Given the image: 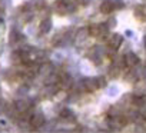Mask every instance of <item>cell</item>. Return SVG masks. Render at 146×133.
Wrapping results in <instances>:
<instances>
[{
    "mask_svg": "<svg viewBox=\"0 0 146 133\" xmlns=\"http://www.w3.org/2000/svg\"><path fill=\"white\" fill-rule=\"evenodd\" d=\"M122 43H123V37H122L120 34H112V36L108 39V46H109V49H112V50H117V49L122 46Z\"/></svg>",
    "mask_w": 146,
    "mask_h": 133,
    "instance_id": "cell-1",
    "label": "cell"
},
{
    "mask_svg": "<svg viewBox=\"0 0 146 133\" xmlns=\"http://www.w3.org/2000/svg\"><path fill=\"white\" fill-rule=\"evenodd\" d=\"M82 82H83L85 90H86L88 93H93L95 90H98V89H99L98 82H96V77H86V79H83Z\"/></svg>",
    "mask_w": 146,
    "mask_h": 133,
    "instance_id": "cell-2",
    "label": "cell"
},
{
    "mask_svg": "<svg viewBox=\"0 0 146 133\" xmlns=\"http://www.w3.org/2000/svg\"><path fill=\"white\" fill-rule=\"evenodd\" d=\"M89 36H90V33H89V27H80V29L78 30L76 36H75V40H76L78 43H82V42H85Z\"/></svg>",
    "mask_w": 146,
    "mask_h": 133,
    "instance_id": "cell-3",
    "label": "cell"
},
{
    "mask_svg": "<svg viewBox=\"0 0 146 133\" xmlns=\"http://www.w3.org/2000/svg\"><path fill=\"white\" fill-rule=\"evenodd\" d=\"M125 80L130 85H136L137 83V79H139V75L136 70H125Z\"/></svg>",
    "mask_w": 146,
    "mask_h": 133,
    "instance_id": "cell-4",
    "label": "cell"
},
{
    "mask_svg": "<svg viewBox=\"0 0 146 133\" xmlns=\"http://www.w3.org/2000/svg\"><path fill=\"white\" fill-rule=\"evenodd\" d=\"M125 60H126V66H129V67H133V66H136L139 63V57L133 52H127L125 56Z\"/></svg>",
    "mask_w": 146,
    "mask_h": 133,
    "instance_id": "cell-5",
    "label": "cell"
},
{
    "mask_svg": "<svg viewBox=\"0 0 146 133\" xmlns=\"http://www.w3.org/2000/svg\"><path fill=\"white\" fill-rule=\"evenodd\" d=\"M30 124H32L33 127H36V129H37V127H42V126L44 124V116L40 114V113L32 116V119H30Z\"/></svg>",
    "mask_w": 146,
    "mask_h": 133,
    "instance_id": "cell-6",
    "label": "cell"
},
{
    "mask_svg": "<svg viewBox=\"0 0 146 133\" xmlns=\"http://www.w3.org/2000/svg\"><path fill=\"white\" fill-rule=\"evenodd\" d=\"M99 9H100V12H102L103 15H109V13H112V12L115 10L113 3L110 2V0H105V2H102Z\"/></svg>",
    "mask_w": 146,
    "mask_h": 133,
    "instance_id": "cell-7",
    "label": "cell"
},
{
    "mask_svg": "<svg viewBox=\"0 0 146 133\" xmlns=\"http://www.w3.org/2000/svg\"><path fill=\"white\" fill-rule=\"evenodd\" d=\"M50 29H52V20L47 17V19H44V20L40 23V32H42V33H49Z\"/></svg>",
    "mask_w": 146,
    "mask_h": 133,
    "instance_id": "cell-8",
    "label": "cell"
},
{
    "mask_svg": "<svg viewBox=\"0 0 146 133\" xmlns=\"http://www.w3.org/2000/svg\"><path fill=\"white\" fill-rule=\"evenodd\" d=\"M89 33L92 37L99 39L100 37V24H90L89 26Z\"/></svg>",
    "mask_w": 146,
    "mask_h": 133,
    "instance_id": "cell-9",
    "label": "cell"
},
{
    "mask_svg": "<svg viewBox=\"0 0 146 133\" xmlns=\"http://www.w3.org/2000/svg\"><path fill=\"white\" fill-rule=\"evenodd\" d=\"M60 117L63 119V120H67V122H75V116H73V113L69 110V109H63L62 110V113H60Z\"/></svg>",
    "mask_w": 146,
    "mask_h": 133,
    "instance_id": "cell-10",
    "label": "cell"
},
{
    "mask_svg": "<svg viewBox=\"0 0 146 133\" xmlns=\"http://www.w3.org/2000/svg\"><path fill=\"white\" fill-rule=\"evenodd\" d=\"M120 70H122V67H120V66H117V64H113L112 67H110V70H109V76H110L112 79H117V77L120 76Z\"/></svg>",
    "mask_w": 146,
    "mask_h": 133,
    "instance_id": "cell-11",
    "label": "cell"
},
{
    "mask_svg": "<svg viewBox=\"0 0 146 133\" xmlns=\"http://www.w3.org/2000/svg\"><path fill=\"white\" fill-rule=\"evenodd\" d=\"M52 70H53V66L50 64V63H46V64H43L42 67H40V73L42 75H44V76H49L50 73H52Z\"/></svg>",
    "mask_w": 146,
    "mask_h": 133,
    "instance_id": "cell-12",
    "label": "cell"
},
{
    "mask_svg": "<svg viewBox=\"0 0 146 133\" xmlns=\"http://www.w3.org/2000/svg\"><path fill=\"white\" fill-rule=\"evenodd\" d=\"M16 109H17L19 112H26V110L29 109V106H27V103H26L25 100H20V102L16 103Z\"/></svg>",
    "mask_w": 146,
    "mask_h": 133,
    "instance_id": "cell-13",
    "label": "cell"
},
{
    "mask_svg": "<svg viewBox=\"0 0 146 133\" xmlns=\"http://www.w3.org/2000/svg\"><path fill=\"white\" fill-rule=\"evenodd\" d=\"M110 2L113 3V7H115V9H117V10L125 7V3L122 2V0H110Z\"/></svg>",
    "mask_w": 146,
    "mask_h": 133,
    "instance_id": "cell-14",
    "label": "cell"
},
{
    "mask_svg": "<svg viewBox=\"0 0 146 133\" xmlns=\"http://www.w3.org/2000/svg\"><path fill=\"white\" fill-rule=\"evenodd\" d=\"M96 82H98V86L99 87H106V79L103 77V76H99V77H96Z\"/></svg>",
    "mask_w": 146,
    "mask_h": 133,
    "instance_id": "cell-15",
    "label": "cell"
},
{
    "mask_svg": "<svg viewBox=\"0 0 146 133\" xmlns=\"http://www.w3.org/2000/svg\"><path fill=\"white\" fill-rule=\"evenodd\" d=\"M56 97H57V100H63V99H67V95H66V92H59Z\"/></svg>",
    "mask_w": 146,
    "mask_h": 133,
    "instance_id": "cell-16",
    "label": "cell"
},
{
    "mask_svg": "<svg viewBox=\"0 0 146 133\" xmlns=\"http://www.w3.org/2000/svg\"><path fill=\"white\" fill-rule=\"evenodd\" d=\"M106 24H108L109 27H115V26H116V19H113V17H110V19H109V22H108Z\"/></svg>",
    "mask_w": 146,
    "mask_h": 133,
    "instance_id": "cell-17",
    "label": "cell"
},
{
    "mask_svg": "<svg viewBox=\"0 0 146 133\" xmlns=\"http://www.w3.org/2000/svg\"><path fill=\"white\" fill-rule=\"evenodd\" d=\"M88 2H89V0H76V3H78V5H80V6H86V5H88Z\"/></svg>",
    "mask_w": 146,
    "mask_h": 133,
    "instance_id": "cell-18",
    "label": "cell"
},
{
    "mask_svg": "<svg viewBox=\"0 0 146 133\" xmlns=\"http://www.w3.org/2000/svg\"><path fill=\"white\" fill-rule=\"evenodd\" d=\"M140 114H142V117L146 120V106H143V109L140 110Z\"/></svg>",
    "mask_w": 146,
    "mask_h": 133,
    "instance_id": "cell-19",
    "label": "cell"
},
{
    "mask_svg": "<svg viewBox=\"0 0 146 133\" xmlns=\"http://www.w3.org/2000/svg\"><path fill=\"white\" fill-rule=\"evenodd\" d=\"M116 92H117V89H116V87H113V89H110V90H109V95H110V96H113V93H116Z\"/></svg>",
    "mask_w": 146,
    "mask_h": 133,
    "instance_id": "cell-20",
    "label": "cell"
}]
</instances>
